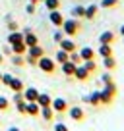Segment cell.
Returning a JSON list of instances; mask_svg holds the SVG:
<instances>
[{"instance_id":"cell-1","label":"cell","mask_w":124,"mask_h":131,"mask_svg":"<svg viewBox=\"0 0 124 131\" xmlns=\"http://www.w3.org/2000/svg\"><path fill=\"white\" fill-rule=\"evenodd\" d=\"M60 29L64 31V35H66V37H74V35H78V33H79L82 23H79V19H76V17H70V19H66V17H64Z\"/></svg>"},{"instance_id":"cell-2","label":"cell","mask_w":124,"mask_h":131,"mask_svg":"<svg viewBox=\"0 0 124 131\" xmlns=\"http://www.w3.org/2000/svg\"><path fill=\"white\" fill-rule=\"evenodd\" d=\"M37 68H39L41 71H45V73H54V70H56V62H54V58L41 56V58H39Z\"/></svg>"},{"instance_id":"cell-3","label":"cell","mask_w":124,"mask_h":131,"mask_svg":"<svg viewBox=\"0 0 124 131\" xmlns=\"http://www.w3.org/2000/svg\"><path fill=\"white\" fill-rule=\"evenodd\" d=\"M52 110L56 112V114H64V112H68V100L66 98H62V96H56V98H52Z\"/></svg>"},{"instance_id":"cell-4","label":"cell","mask_w":124,"mask_h":131,"mask_svg":"<svg viewBox=\"0 0 124 131\" xmlns=\"http://www.w3.org/2000/svg\"><path fill=\"white\" fill-rule=\"evenodd\" d=\"M68 112H70V119H74V122H83L85 119V110L82 106H70Z\"/></svg>"},{"instance_id":"cell-5","label":"cell","mask_w":124,"mask_h":131,"mask_svg":"<svg viewBox=\"0 0 124 131\" xmlns=\"http://www.w3.org/2000/svg\"><path fill=\"white\" fill-rule=\"evenodd\" d=\"M58 48L66 50V52H74V50H78V46H76V42H74L72 37H64L60 42H58Z\"/></svg>"},{"instance_id":"cell-6","label":"cell","mask_w":124,"mask_h":131,"mask_svg":"<svg viewBox=\"0 0 124 131\" xmlns=\"http://www.w3.org/2000/svg\"><path fill=\"white\" fill-rule=\"evenodd\" d=\"M89 71L85 70V66L83 64H78L76 66V71H74V79H78V81H87L89 79Z\"/></svg>"},{"instance_id":"cell-7","label":"cell","mask_w":124,"mask_h":131,"mask_svg":"<svg viewBox=\"0 0 124 131\" xmlns=\"http://www.w3.org/2000/svg\"><path fill=\"white\" fill-rule=\"evenodd\" d=\"M23 98H25V102H37L39 91L35 87H27V89H23Z\"/></svg>"},{"instance_id":"cell-8","label":"cell","mask_w":124,"mask_h":131,"mask_svg":"<svg viewBox=\"0 0 124 131\" xmlns=\"http://www.w3.org/2000/svg\"><path fill=\"white\" fill-rule=\"evenodd\" d=\"M49 21L54 27H60L62 21H64V16L60 14V10H52V12H49Z\"/></svg>"},{"instance_id":"cell-9","label":"cell","mask_w":124,"mask_h":131,"mask_svg":"<svg viewBox=\"0 0 124 131\" xmlns=\"http://www.w3.org/2000/svg\"><path fill=\"white\" fill-rule=\"evenodd\" d=\"M114 39H116V35L112 31H103L99 35V45H112Z\"/></svg>"},{"instance_id":"cell-10","label":"cell","mask_w":124,"mask_h":131,"mask_svg":"<svg viewBox=\"0 0 124 131\" xmlns=\"http://www.w3.org/2000/svg\"><path fill=\"white\" fill-rule=\"evenodd\" d=\"M60 70H62V73L66 75V77H74V71H76V64L74 62H64V64H60Z\"/></svg>"},{"instance_id":"cell-11","label":"cell","mask_w":124,"mask_h":131,"mask_svg":"<svg viewBox=\"0 0 124 131\" xmlns=\"http://www.w3.org/2000/svg\"><path fill=\"white\" fill-rule=\"evenodd\" d=\"M78 52H79V56H82V62H85V60H95V50L91 48V46H83V48H79Z\"/></svg>"},{"instance_id":"cell-12","label":"cell","mask_w":124,"mask_h":131,"mask_svg":"<svg viewBox=\"0 0 124 131\" xmlns=\"http://www.w3.org/2000/svg\"><path fill=\"white\" fill-rule=\"evenodd\" d=\"M23 42H25V46H35V45H39V37L33 31L23 33Z\"/></svg>"},{"instance_id":"cell-13","label":"cell","mask_w":124,"mask_h":131,"mask_svg":"<svg viewBox=\"0 0 124 131\" xmlns=\"http://www.w3.org/2000/svg\"><path fill=\"white\" fill-rule=\"evenodd\" d=\"M25 54H29V56H33V58H41V56H45V50H43V46L41 45H35V46H27V52Z\"/></svg>"},{"instance_id":"cell-14","label":"cell","mask_w":124,"mask_h":131,"mask_svg":"<svg viewBox=\"0 0 124 131\" xmlns=\"http://www.w3.org/2000/svg\"><path fill=\"white\" fill-rule=\"evenodd\" d=\"M99 93H101V104H111L112 100H114V94H112L111 91H107L105 87H101Z\"/></svg>"},{"instance_id":"cell-15","label":"cell","mask_w":124,"mask_h":131,"mask_svg":"<svg viewBox=\"0 0 124 131\" xmlns=\"http://www.w3.org/2000/svg\"><path fill=\"white\" fill-rule=\"evenodd\" d=\"M97 12H99V6H97V4H89V6H85V14H83V17H85V19H95Z\"/></svg>"},{"instance_id":"cell-16","label":"cell","mask_w":124,"mask_h":131,"mask_svg":"<svg viewBox=\"0 0 124 131\" xmlns=\"http://www.w3.org/2000/svg\"><path fill=\"white\" fill-rule=\"evenodd\" d=\"M68 60H70V52L58 48L56 54H54V62H56V64H64V62H68Z\"/></svg>"},{"instance_id":"cell-17","label":"cell","mask_w":124,"mask_h":131,"mask_svg":"<svg viewBox=\"0 0 124 131\" xmlns=\"http://www.w3.org/2000/svg\"><path fill=\"white\" fill-rule=\"evenodd\" d=\"M37 104H39L41 108H45V106H50V104H52V96H50V94H47V93H39Z\"/></svg>"},{"instance_id":"cell-18","label":"cell","mask_w":124,"mask_h":131,"mask_svg":"<svg viewBox=\"0 0 124 131\" xmlns=\"http://www.w3.org/2000/svg\"><path fill=\"white\" fill-rule=\"evenodd\" d=\"M23 41V31H10V35H8V45H14V42H21Z\"/></svg>"},{"instance_id":"cell-19","label":"cell","mask_w":124,"mask_h":131,"mask_svg":"<svg viewBox=\"0 0 124 131\" xmlns=\"http://www.w3.org/2000/svg\"><path fill=\"white\" fill-rule=\"evenodd\" d=\"M101 64H103V68L107 71H112L116 68V60H114V56H107V58H101Z\"/></svg>"},{"instance_id":"cell-20","label":"cell","mask_w":124,"mask_h":131,"mask_svg":"<svg viewBox=\"0 0 124 131\" xmlns=\"http://www.w3.org/2000/svg\"><path fill=\"white\" fill-rule=\"evenodd\" d=\"M25 114H27V116H39V114H41V106H39L37 102H27Z\"/></svg>"},{"instance_id":"cell-21","label":"cell","mask_w":124,"mask_h":131,"mask_svg":"<svg viewBox=\"0 0 124 131\" xmlns=\"http://www.w3.org/2000/svg\"><path fill=\"white\" fill-rule=\"evenodd\" d=\"M83 14H85V6H82V4H76L74 8L70 10V16H72V17H76V19H82Z\"/></svg>"},{"instance_id":"cell-22","label":"cell","mask_w":124,"mask_h":131,"mask_svg":"<svg viewBox=\"0 0 124 131\" xmlns=\"http://www.w3.org/2000/svg\"><path fill=\"white\" fill-rule=\"evenodd\" d=\"M10 46H12V54H21V56H25V52H27V46H25L23 41L14 42V45H10Z\"/></svg>"},{"instance_id":"cell-23","label":"cell","mask_w":124,"mask_h":131,"mask_svg":"<svg viewBox=\"0 0 124 131\" xmlns=\"http://www.w3.org/2000/svg\"><path fill=\"white\" fill-rule=\"evenodd\" d=\"M41 118L45 119V122H52V119H54V110H52V106L41 108Z\"/></svg>"},{"instance_id":"cell-24","label":"cell","mask_w":124,"mask_h":131,"mask_svg":"<svg viewBox=\"0 0 124 131\" xmlns=\"http://www.w3.org/2000/svg\"><path fill=\"white\" fill-rule=\"evenodd\" d=\"M10 89L14 91V93H21V91H23V81H21L20 77H14L12 81H10Z\"/></svg>"},{"instance_id":"cell-25","label":"cell","mask_w":124,"mask_h":131,"mask_svg":"<svg viewBox=\"0 0 124 131\" xmlns=\"http://www.w3.org/2000/svg\"><path fill=\"white\" fill-rule=\"evenodd\" d=\"M89 104L91 106H101V93L99 91H91L89 93Z\"/></svg>"},{"instance_id":"cell-26","label":"cell","mask_w":124,"mask_h":131,"mask_svg":"<svg viewBox=\"0 0 124 131\" xmlns=\"http://www.w3.org/2000/svg\"><path fill=\"white\" fill-rule=\"evenodd\" d=\"M101 58H107V56H112V45H101L99 50H97Z\"/></svg>"},{"instance_id":"cell-27","label":"cell","mask_w":124,"mask_h":131,"mask_svg":"<svg viewBox=\"0 0 124 131\" xmlns=\"http://www.w3.org/2000/svg\"><path fill=\"white\" fill-rule=\"evenodd\" d=\"M10 60H12V64L16 66V68H23V66H25V58L21 56V54H12Z\"/></svg>"},{"instance_id":"cell-28","label":"cell","mask_w":124,"mask_h":131,"mask_svg":"<svg viewBox=\"0 0 124 131\" xmlns=\"http://www.w3.org/2000/svg\"><path fill=\"white\" fill-rule=\"evenodd\" d=\"M43 4H45V8L49 10V12H52V10L60 8V0H43Z\"/></svg>"},{"instance_id":"cell-29","label":"cell","mask_w":124,"mask_h":131,"mask_svg":"<svg viewBox=\"0 0 124 131\" xmlns=\"http://www.w3.org/2000/svg\"><path fill=\"white\" fill-rule=\"evenodd\" d=\"M83 66H85V70L89 71V73H93V71L97 70V62L95 60H85V62H82Z\"/></svg>"},{"instance_id":"cell-30","label":"cell","mask_w":124,"mask_h":131,"mask_svg":"<svg viewBox=\"0 0 124 131\" xmlns=\"http://www.w3.org/2000/svg\"><path fill=\"white\" fill-rule=\"evenodd\" d=\"M64 37H66V35H64V31H62V29H56V31L52 33V41L56 42V45H58V42H60Z\"/></svg>"},{"instance_id":"cell-31","label":"cell","mask_w":124,"mask_h":131,"mask_svg":"<svg viewBox=\"0 0 124 131\" xmlns=\"http://www.w3.org/2000/svg\"><path fill=\"white\" fill-rule=\"evenodd\" d=\"M118 0H101V8H116Z\"/></svg>"},{"instance_id":"cell-32","label":"cell","mask_w":124,"mask_h":131,"mask_svg":"<svg viewBox=\"0 0 124 131\" xmlns=\"http://www.w3.org/2000/svg\"><path fill=\"white\" fill-rule=\"evenodd\" d=\"M70 62H74L76 66H78V64H82V56H79V52H78V50L70 52Z\"/></svg>"},{"instance_id":"cell-33","label":"cell","mask_w":124,"mask_h":131,"mask_svg":"<svg viewBox=\"0 0 124 131\" xmlns=\"http://www.w3.org/2000/svg\"><path fill=\"white\" fill-rule=\"evenodd\" d=\"M8 106H10V100L6 96H0V112H6Z\"/></svg>"},{"instance_id":"cell-34","label":"cell","mask_w":124,"mask_h":131,"mask_svg":"<svg viewBox=\"0 0 124 131\" xmlns=\"http://www.w3.org/2000/svg\"><path fill=\"white\" fill-rule=\"evenodd\" d=\"M25 108H27V102H25V100H21V102H17V104H16V110H17V114H21V116L25 114Z\"/></svg>"},{"instance_id":"cell-35","label":"cell","mask_w":124,"mask_h":131,"mask_svg":"<svg viewBox=\"0 0 124 131\" xmlns=\"http://www.w3.org/2000/svg\"><path fill=\"white\" fill-rule=\"evenodd\" d=\"M25 64H27V66H37L39 64V60H37V58H33V56H29V54H25Z\"/></svg>"},{"instance_id":"cell-36","label":"cell","mask_w":124,"mask_h":131,"mask_svg":"<svg viewBox=\"0 0 124 131\" xmlns=\"http://www.w3.org/2000/svg\"><path fill=\"white\" fill-rule=\"evenodd\" d=\"M112 81V75H111V71H105L103 75H101V83L103 85H107V83H111Z\"/></svg>"},{"instance_id":"cell-37","label":"cell","mask_w":124,"mask_h":131,"mask_svg":"<svg viewBox=\"0 0 124 131\" xmlns=\"http://www.w3.org/2000/svg\"><path fill=\"white\" fill-rule=\"evenodd\" d=\"M12 79H14V75H12V73H2V79H0V83H4V85L8 87Z\"/></svg>"},{"instance_id":"cell-38","label":"cell","mask_w":124,"mask_h":131,"mask_svg":"<svg viewBox=\"0 0 124 131\" xmlns=\"http://www.w3.org/2000/svg\"><path fill=\"white\" fill-rule=\"evenodd\" d=\"M12 100H14V104H17V102H21V100H25V98H23V91H21V93H14Z\"/></svg>"},{"instance_id":"cell-39","label":"cell","mask_w":124,"mask_h":131,"mask_svg":"<svg viewBox=\"0 0 124 131\" xmlns=\"http://www.w3.org/2000/svg\"><path fill=\"white\" fill-rule=\"evenodd\" d=\"M35 10H37V4H33V2H29L27 6H25V12L31 16V14H35Z\"/></svg>"},{"instance_id":"cell-40","label":"cell","mask_w":124,"mask_h":131,"mask_svg":"<svg viewBox=\"0 0 124 131\" xmlns=\"http://www.w3.org/2000/svg\"><path fill=\"white\" fill-rule=\"evenodd\" d=\"M54 131H70L66 127V123H54Z\"/></svg>"},{"instance_id":"cell-41","label":"cell","mask_w":124,"mask_h":131,"mask_svg":"<svg viewBox=\"0 0 124 131\" xmlns=\"http://www.w3.org/2000/svg\"><path fill=\"white\" fill-rule=\"evenodd\" d=\"M8 29H10V31H17V21L8 19Z\"/></svg>"},{"instance_id":"cell-42","label":"cell","mask_w":124,"mask_h":131,"mask_svg":"<svg viewBox=\"0 0 124 131\" xmlns=\"http://www.w3.org/2000/svg\"><path fill=\"white\" fill-rule=\"evenodd\" d=\"M0 52H2V54H4V56H12V46H4V48H2V50H0Z\"/></svg>"},{"instance_id":"cell-43","label":"cell","mask_w":124,"mask_h":131,"mask_svg":"<svg viewBox=\"0 0 124 131\" xmlns=\"http://www.w3.org/2000/svg\"><path fill=\"white\" fill-rule=\"evenodd\" d=\"M82 102H85V104H89V94H83V96H82Z\"/></svg>"},{"instance_id":"cell-44","label":"cell","mask_w":124,"mask_h":131,"mask_svg":"<svg viewBox=\"0 0 124 131\" xmlns=\"http://www.w3.org/2000/svg\"><path fill=\"white\" fill-rule=\"evenodd\" d=\"M6 131H21V129H20V127H14V125H12V127H8Z\"/></svg>"},{"instance_id":"cell-45","label":"cell","mask_w":124,"mask_h":131,"mask_svg":"<svg viewBox=\"0 0 124 131\" xmlns=\"http://www.w3.org/2000/svg\"><path fill=\"white\" fill-rule=\"evenodd\" d=\"M118 33L122 35V39H124V25H120V29H118Z\"/></svg>"},{"instance_id":"cell-46","label":"cell","mask_w":124,"mask_h":131,"mask_svg":"<svg viewBox=\"0 0 124 131\" xmlns=\"http://www.w3.org/2000/svg\"><path fill=\"white\" fill-rule=\"evenodd\" d=\"M29 2H33V4H43V0H29Z\"/></svg>"},{"instance_id":"cell-47","label":"cell","mask_w":124,"mask_h":131,"mask_svg":"<svg viewBox=\"0 0 124 131\" xmlns=\"http://www.w3.org/2000/svg\"><path fill=\"white\" fill-rule=\"evenodd\" d=\"M2 62H4V54L0 52V64H2Z\"/></svg>"},{"instance_id":"cell-48","label":"cell","mask_w":124,"mask_h":131,"mask_svg":"<svg viewBox=\"0 0 124 131\" xmlns=\"http://www.w3.org/2000/svg\"><path fill=\"white\" fill-rule=\"evenodd\" d=\"M0 79H2V71H0Z\"/></svg>"}]
</instances>
